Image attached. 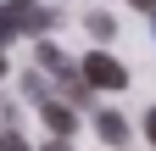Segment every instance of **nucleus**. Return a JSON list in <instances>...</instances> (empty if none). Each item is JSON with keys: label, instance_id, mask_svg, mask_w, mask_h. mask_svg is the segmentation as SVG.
Segmentation results:
<instances>
[{"label": "nucleus", "instance_id": "f8f14e48", "mask_svg": "<svg viewBox=\"0 0 156 151\" xmlns=\"http://www.w3.org/2000/svg\"><path fill=\"white\" fill-rule=\"evenodd\" d=\"M0 73H6V56H0Z\"/></svg>", "mask_w": 156, "mask_h": 151}, {"label": "nucleus", "instance_id": "9b49d317", "mask_svg": "<svg viewBox=\"0 0 156 151\" xmlns=\"http://www.w3.org/2000/svg\"><path fill=\"white\" fill-rule=\"evenodd\" d=\"M45 151H67V140H62V134H56V140H50V145H45Z\"/></svg>", "mask_w": 156, "mask_h": 151}, {"label": "nucleus", "instance_id": "39448f33", "mask_svg": "<svg viewBox=\"0 0 156 151\" xmlns=\"http://www.w3.org/2000/svg\"><path fill=\"white\" fill-rule=\"evenodd\" d=\"M89 34H95V39H112V34H117V23H112L106 11H89Z\"/></svg>", "mask_w": 156, "mask_h": 151}, {"label": "nucleus", "instance_id": "423d86ee", "mask_svg": "<svg viewBox=\"0 0 156 151\" xmlns=\"http://www.w3.org/2000/svg\"><path fill=\"white\" fill-rule=\"evenodd\" d=\"M39 67H50V73H56V67H67V56L56 50V45H39Z\"/></svg>", "mask_w": 156, "mask_h": 151}, {"label": "nucleus", "instance_id": "f257e3e1", "mask_svg": "<svg viewBox=\"0 0 156 151\" xmlns=\"http://www.w3.org/2000/svg\"><path fill=\"white\" fill-rule=\"evenodd\" d=\"M84 79H89L95 90H123V84H128V73H123V62H112V56L95 50L89 62H84Z\"/></svg>", "mask_w": 156, "mask_h": 151}, {"label": "nucleus", "instance_id": "20e7f679", "mask_svg": "<svg viewBox=\"0 0 156 151\" xmlns=\"http://www.w3.org/2000/svg\"><path fill=\"white\" fill-rule=\"evenodd\" d=\"M45 123H50V134H62V140H67L78 118H73V112H67V106H56V101H50V106H45Z\"/></svg>", "mask_w": 156, "mask_h": 151}, {"label": "nucleus", "instance_id": "7ed1b4c3", "mask_svg": "<svg viewBox=\"0 0 156 151\" xmlns=\"http://www.w3.org/2000/svg\"><path fill=\"white\" fill-rule=\"evenodd\" d=\"M95 129H101L106 145H123V140H128V123L117 118V112H101V118H95Z\"/></svg>", "mask_w": 156, "mask_h": 151}, {"label": "nucleus", "instance_id": "9d476101", "mask_svg": "<svg viewBox=\"0 0 156 151\" xmlns=\"http://www.w3.org/2000/svg\"><path fill=\"white\" fill-rule=\"evenodd\" d=\"M134 6H140V11H151V17H156V0H134Z\"/></svg>", "mask_w": 156, "mask_h": 151}, {"label": "nucleus", "instance_id": "0eeeda50", "mask_svg": "<svg viewBox=\"0 0 156 151\" xmlns=\"http://www.w3.org/2000/svg\"><path fill=\"white\" fill-rule=\"evenodd\" d=\"M0 151H28V140L17 134V129H6V134H0Z\"/></svg>", "mask_w": 156, "mask_h": 151}, {"label": "nucleus", "instance_id": "6e6552de", "mask_svg": "<svg viewBox=\"0 0 156 151\" xmlns=\"http://www.w3.org/2000/svg\"><path fill=\"white\" fill-rule=\"evenodd\" d=\"M6 34H17V23H11V11L0 6V39H6Z\"/></svg>", "mask_w": 156, "mask_h": 151}, {"label": "nucleus", "instance_id": "f03ea898", "mask_svg": "<svg viewBox=\"0 0 156 151\" xmlns=\"http://www.w3.org/2000/svg\"><path fill=\"white\" fill-rule=\"evenodd\" d=\"M6 11H11L17 34H45L50 28V11L39 6V0H6Z\"/></svg>", "mask_w": 156, "mask_h": 151}, {"label": "nucleus", "instance_id": "1a4fd4ad", "mask_svg": "<svg viewBox=\"0 0 156 151\" xmlns=\"http://www.w3.org/2000/svg\"><path fill=\"white\" fill-rule=\"evenodd\" d=\"M145 134H151V145H156V106L145 112Z\"/></svg>", "mask_w": 156, "mask_h": 151}]
</instances>
